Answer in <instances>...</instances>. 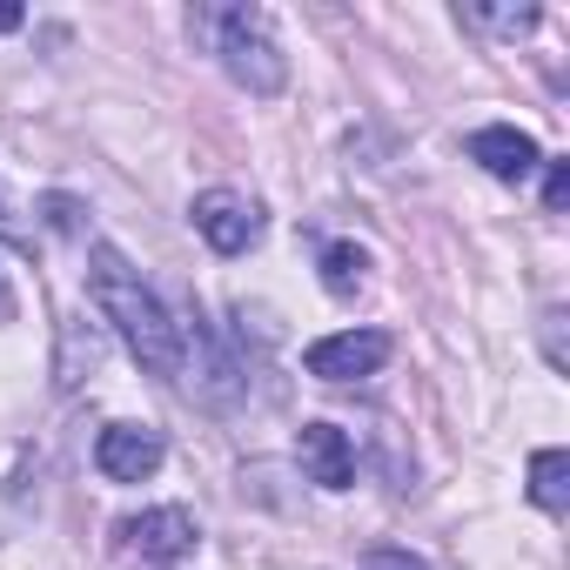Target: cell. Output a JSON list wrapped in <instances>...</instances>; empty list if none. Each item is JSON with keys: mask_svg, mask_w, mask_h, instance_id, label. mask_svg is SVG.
<instances>
[{"mask_svg": "<svg viewBox=\"0 0 570 570\" xmlns=\"http://www.w3.org/2000/svg\"><path fill=\"white\" fill-rule=\"evenodd\" d=\"M88 262H95V268H88V296H95V309L121 330L128 356H135L141 370H155V376H181V323L155 303V289L128 268V255L108 248V242H95Z\"/></svg>", "mask_w": 570, "mask_h": 570, "instance_id": "6da1fadb", "label": "cell"}, {"mask_svg": "<svg viewBox=\"0 0 570 570\" xmlns=\"http://www.w3.org/2000/svg\"><path fill=\"white\" fill-rule=\"evenodd\" d=\"M215 55L248 95H282V81H289V55H282L262 8H228L215 21Z\"/></svg>", "mask_w": 570, "mask_h": 570, "instance_id": "7a4b0ae2", "label": "cell"}, {"mask_svg": "<svg viewBox=\"0 0 570 570\" xmlns=\"http://www.w3.org/2000/svg\"><path fill=\"white\" fill-rule=\"evenodd\" d=\"M188 215H195V235H202L215 255H242V248H255V235H262V208H255L242 188H202Z\"/></svg>", "mask_w": 570, "mask_h": 570, "instance_id": "3957f363", "label": "cell"}, {"mask_svg": "<svg viewBox=\"0 0 570 570\" xmlns=\"http://www.w3.org/2000/svg\"><path fill=\"white\" fill-rule=\"evenodd\" d=\"M390 350H396V343H390L383 330H343V336L309 343L303 370L323 376V383H363V376H376V370L390 363Z\"/></svg>", "mask_w": 570, "mask_h": 570, "instance_id": "277c9868", "label": "cell"}, {"mask_svg": "<svg viewBox=\"0 0 570 570\" xmlns=\"http://www.w3.org/2000/svg\"><path fill=\"white\" fill-rule=\"evenodd\" d=\"M161 430H148V423H108L101 436H95V470L108 476V483H148L155 470H161Z\"/></svg>", "mask_w": 570, "mask_h": 570, "instance_id": "5b68a950", "label": "cell"}, {"mask_svg": "<svg viewBox=\"0 0 570 570\" xmlns=\"http://www.w3.org/2000/svg\"><path fill=\"white\" fill-rule=\"evenodd\" d=\"M195 517L181 510V503H161V510H141V517H128L121 523V543L135 550V557H148V563H181L188 550H195Z\"/></svg>", "mask_w": 570, "mask_h": 570, "instance_id": "8992f818", "label": "cell"}, {"mask_svg": "<svg viewBox=\"0 0 570 570\" xmlns=\"http://www.w3.org/2000/svg\"><path fill=\"white\" fill-rule=\"evenodd\" d=\"M296 456H303L309 483H323V490H350V483H356V443H350V430H336V423H303Z\"/></svg>", "mask_w": 570, "mask_h": 570, "instance_id": "52a82bcc", "label": "cell"}, {"mask_svg": "<svg viewBox=\"0 0 570 570\" xmlns=\"http://www.w3.org/2000/svg\"><path fill=\"white\" fill-rule=\"evenodd\" d=\"M470 161H476L483 175H497V181H523L543 155H537V141H530L523 128H476V135H470Z\"/></svg>", "mask_w": 570, "mask_h": 570, "instance_id": "ba28073f", "label": "cell"}, {"mask_svg": "<svg viewBox=\"0 0 570 570\" xmlns=\"http://www.w3.org/2000/svg\"><path fill=\"white\" fill-rule=\"evenodd\" d=\"M530 503L550 510V517L570 503V456H563V450H537V456H530Z\"/></svg>", "mask_w": 570, "mask_h": 570, "instance_id": "9c48e42d", "label": "cell"}, {"mask_svg": "<svg viewBox=\"0 0 570 570\" xmlns=\"http://www.w3.org/2000/svg\"><path fill=\"white\" fill-rule=\"evenodd\" d=\"M363 268H370V255L356 242H330L323 248V289L330 296H356L363 289Z\"/></svg>", "mask_w": 570, "mask_h": 570, "instance_id": "30bf717a", "label": "cell"}, {"mask_svg": "<svg viewBox=\"0 0 570 570\" xmlns=\"http://www.w3.org/2000/svg\"><path fill=\"white\" fill-rule=\"evenodd\" d=\"M476 21H490L497 35H530L537 28V8H483Z\"/></svg>", "mask_w": 570, "mask_h": 570, "instance_id": "8fae6325", "label": "cell"}, {"mask_svg": "<svg viewBox=\"0 0 570 570\" xmlns=\"http://www.w3.org/2000/svg\"><path fill=\"white\" fill-rule=\"evenodd\" d=\"M543 208L563 215L570 208V161H550V181H543Z\"/></svg>", "mask_w": 570, "mask_h": 570, "instance_id": "7c38bea8", "label": "cell"}, {"mask_svg": "<svg viewBox=\"0 0 570 570\" xmlns=\"http://www.w3.org/2000/svg\"><path fill=\"white\" fill-rule=\"evenodd\" d=\"M370 570H430V563L410 550H370Z\"/></svg>", "mask_w": 570, "mask_h": 570, "instance_id": "4fadbf2b", "label": "cell"}, {"mask_svg": "<svg viewBox=\"0 0 570 570\" xmlns=\"http://www.w3.org/2000/svg\"><path fill=\"white\" fill-rule=\"evenodd\" d=\"M21 21H28V14H21V8H14V0H0V35H14V28H21Z\"/></svg>", "mask_w": 570, "mask_h": 570, "instance_id": "5bb4252c", "label": "cell"}, {"mask_svg": "<svg viewBox=\"0 0 570 570\" xmlns=\"http://www.w3.org/2000/svg\"><path fill=\"white\" fill-rule=\"evenodd\" d=\"M0 235H8V242H21V248H28V235H21V228H14V215H8V195H0Z\"/></svg>", "mask_w": 570, "mask_h": 570, "instance_id": "9a60e30c", "label": "cell"}, {"mask_svg": "<svg viewBox=\"0 0 570 570\" xmlns=\"http://www.w3.org/2000/svg\"><path fill=\"white\" fill-rule=\"evenodd\" d=\"M14 309V289H8V275H0V316H8Z\"/></svg>", "mask_w": 570, "mask_h": 570, "instance_id": "2e32d148", "label": "cell"}]
</instances>
